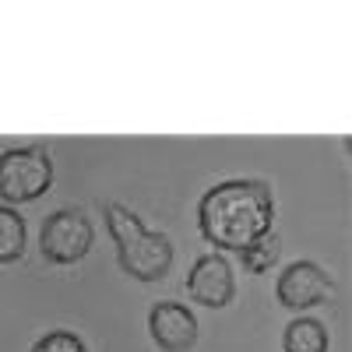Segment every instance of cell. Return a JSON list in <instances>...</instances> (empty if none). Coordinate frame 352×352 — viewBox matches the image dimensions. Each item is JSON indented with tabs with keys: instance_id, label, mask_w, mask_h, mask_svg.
Masks as SVG:
<instances>
[{
	"instance_id": "6da1fadb",
	"label": "cell",
	"mask_w": 352,
	"mask_h": 352,
	"mask_svg": "<svg viewBox=\"0 0 352 352\" xmlns=\"http://www.w3.org/2000/svg\"><path fill=\"white\" fill-rule=\"evenodd\" d=\"M275 201L264 180H222L197 201V229L219 250H247L272 232Z\"/></svg>"
},
{
	"instance_id": "7a4b0ae2",
	"label": "cell",
	"mask_w": 352,
	"mask_h": 352,
	"mask_svg": "<svg viewBox=\"0 0 352 352\" xmlns=\"http://www.w3.org/2000/svg\"><path fill=\"white\" fill-rule=\"evenodd\" d=\"M106 226L116 243V261H120L124 275L138 282H159L173 268V243L166 232H155L144 226L131 208L109 201L106 204Z\"/></svg>"
},
{
	"instance_id": "3957f363",
	"label": "cell",
	"mask_w": 352,
	"mask_h": 352,
	"mask_svg": "<svg viewBox=\"0 0 352 352\" xmlns=\"http://www.w3.org/2000/svg\"><path fill=\"white\" fill-rule=\"evenodd\" d=\"M53 184V159L43 144L28 148H8L0 155V197L8 204L36 201Z\"/></svg>"
},
{
	"instance_id": "277c9868",
	"label": "cell",
	"mask_w": 352,
	"mask_h": 352,
	"mask_svg": "<svg viewBox=\"0 0 352 352\" xmlns=\"http://www.w3.org/2000/svg\"><path fill=\"white\" fill-rule=\"evenodd\" d=\"M92 240H96L92 222L74 208H60V212L46 215V222L39 229L43 257L53 261V264H78L88 250H92Z\"/></svg>"
},
{
	"instance_id": "5b68a950",
	"label": "cell",
	"mask_w": 352,
	"mask_h": 352,
	"mask_svg": "<svg viewBox=\"0 0 352 352\" xmlns=\"http://www.w3.org/2000/svg\"><path fill=\"white\" fill-rule=\"evenodd\" d=\"M278 303L285 310H310V307H320L335 296V282L331 275L320 268L314 261H292L285 264V272L278 275Z\"/></svg>"
},
{
	"instance_id": "8992f818",
	"label": "cell",
	"mask_w": 352,
	"mask_h": 352,
	"mask_svg": "<svg viewBox=\"0 0 352 352\" xmlns=\"http://www.w3.org/2000/svg\"><path fill=\"white\" fill-rule=\"evenodd\" d=\"M187 292L190 300L201 303V307H212V310H222L229 307L232 292H236V285H232V268L229 261L222 254H204L194 261V268L187 275Z\"/></svg>"
},
{
	"instance_id": "52a82bcc",
	"label": "cell",
	"mask_w": 352,
	"mask_h": 352,
	"mask_svg": "<svg viewBox=\"0 0 352 352\" xmlns=\"http://www.w3.org/2000/svg\"><path fill=\"white\" fill-rule=\"evenodd\" d=\"M148 331L162 352H190L197 342V317L184 303L162 300L148 314Z\"/></svg>"
},
{
	"instance_id": "ba28073f",
	"label": "cell",
	"mask_w": 352,
	"mask_h": 352,
	"mask_svg": "<svg viewBox=\"0 0 352 352\" xmlns=\"http://www.w3.org/2000/svg\"><path fill=\"white\" fill-rule=\"evenodd\" d=\"M282 349L285 352H328V331L314 317H296L285 324Z\"/></svg>"
},
{
	"instance_id": "9c48e42d",
	"label": "cell",
	"mask_w": 352,
	"mask_h": 352,
	"mask_svg": "<svg viewBox=\"0 0 352 352\" xmlns=\"http://www.w3.org/2000/svg\"><path fill=\"white\" fill-rule=\"evenodd\" d=\"M25 254V219L0 204V264H14Z\"/></svg>"
},
{
	"instance_id": "30bf717a",
	"label": "cell",
	"mask_w": 352,
	"mask_h": 352,
	"mask_svg": "<svg viewBox=\"0 0 352 352\" xmlns=\"http://www.w3.org/2000/svg\"><path fill=\"white\" fill-rule=\"evenodd\" d=\"M278 254H282L278 232H264V236L254 240L247 250H240V261H243V268L250 275H264V272H272L275 264H278Z\"/></svg>"
},
{
	"instance_id": "8fae6325",
	"label": "cell",
	"mask_w": 352,
	"mask_h": 352,
	"mask_svg": "<svg viewBox=\"0 0 352 352\" xmlns=\"http://www.w3.org/2000/svg\"><path fill=\"white\" fill-rule=\"evenodd\" d=\"M32 352H88V349H85V342H81L78 335H71V331H50V335H43V338L32 345Z\"/></svg>"
}]
</instances>
